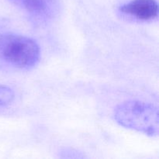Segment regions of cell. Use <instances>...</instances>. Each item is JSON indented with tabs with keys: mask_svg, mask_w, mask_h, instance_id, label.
Segmentation results:
<instances>
[{
	"mask_svg": "<svg viewBox=\"0 0 159 159\" xmlns=\"http://www.w3.org/2000/svg\"><path fill=\"white\" fill-rule=\"evenodd\" d=\"M21 9L34 14L44 13L49 7L50 0H11Z\"/></svg>",
	"mask_w": 159,
	"mask_h": 159,
	"instance_id": "obj_4",
	"label": "cell"
},
{
	"mask_svg": "<svg viewBox=\"0 0 159 159\" xmlns=\"http://www.w3.org/2000/svg\"><path fill=\"white\" fill-rule=\"evenodd\" d=\"M40 48L35 40L25 36L0 34V58L16 68L27 69L37 65Z\"/></svg>",
	"mask_w": 159,
	"mask_h": 159,
	"instance_id": "obj_2",
	"label": "cell"
},
{
	"mask_svg": "<svg viewBox=\"0 0 159 159\" xmlns=\"http://www.w3.org/2000/svg\"><path fill=\"white\" fill-rule=\"evenodd\" d=\"M114 118L120 125L126 128L151 137L158 135V110L152 104L136 100L126 101L115 108Z\"/></svg>",
	"mask_w": 159,
	"mask_h": 159,
	"instance_id": "obj_1",
	"label": "cell"
},
{
	"mask_svg": "<svg viewBox=\"0 0 159 159\" xmlns=\"http://www.w3.org/2000/svg\"><path fill=\"white\" fill-rule=\"evenodd\" d=\"M14 92L6 85H0V106H6L14 99Z\"/></svg>",
	"mask_w": 159,
	"mask_h": 159,
	"instance_id": "obj_5",
	"label": "cell"
},
{
	"mask_svg": "<svg viewBox=\"0 0 159 159\" xmlns=\"http://www.w3.org/2000/svg\"><path fill=\"white\" fill-rule=\"evenodd\" d=\"M123 14L141 21H150L157 18L158 6L155 0H132L120 7Z\"/></svg>",
	"mask_w": 159,
	"mask_h": 159,
	"instance_id": "obj_3",
	"label": "cell"
}]
</instances>
